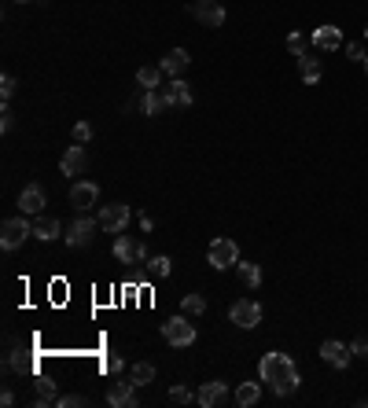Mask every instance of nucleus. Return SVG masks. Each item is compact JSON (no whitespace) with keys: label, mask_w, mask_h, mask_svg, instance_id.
<instances>
[{"label":"nucleus","mask_w":368,"mask_h":408,"mask_svg":"<svg viewBox=\"0 0 368 408\" xmlns=\"http://www.w3.org/2000/svg\"><path fill=\"white\" fill-rule=\"evenodd\" d=\"M258 372H262V383L273 386V394L276 397H291L298 390V368H295V361L287 357V353H265L262 364H258Z\"/></svg>","instance_id":"f257e3e1"},{"label":"nucleus","mask_w":368,"mask_h":408,"mask_svg":"<svg viewBox=\"0 0 368 408\" xmlns=\"http://www.w3.org/2000/svg\"><path fill=\"white\" fill-rule=\"evenodd\" d=\"M30 235H34V224L19 213V217H8L4 221V228H0V246H4V250H19L23 239H30Z\"/></svg>","instance_id":"f03ea898"},{"label":"nucleus","mask_w":368,"mask_h":408,"mask_svg":"<svg viewBox=\"0 0 368 408\" xmlns=\"http://www.w3.org/2000/svg\"><path fill=\"white\" fill-rule=\"evenodd\" d=\"M96 228H100V217H89V213H78L70 224H67V239L70 246H89L92 243V235H96Z\"/></svg>","instance_id":"7ed1b4c3"},{"label":"nucleus","mask_w":368,"mask_h":408,"mask_svg":"<svg viewBox=\"0 0 368 408\" xmlns=\"http://www.w3.org/2000/svg\"><path fill=\"white\" fill-rule=\"evenodd\" d=\"M162 339L170 342V346H192L196 342V324H188L184 316H170L166 324H162Z\"/></svg>","instance_id":"20e7f679"},{"label":"nucleus","mask_w":368,"mask_h":408,"mask_svg":"<svg viewBox=\"0 0 368 408\" xmlns=\"http://www.w3.org/2000/svg\"><path fill=\"white\" fill-rule=\"evenodd\" d=\"M129 217H133V210H129L125 202H111V206L100 210V228L111 232V235H122L125 224H129Z\"/></svg>","instance_id":"39448f33"},{"label":"nucleus","mask_w":368,"mask_h":408,"mask_svg":"<svg viewBox=\"0 0 368 408\" xmlns=\"http://www.w3.org/2000/svg\"><path fill=\"white\" fill-rule=\"evenodd\" d=\"M114 257L122 265H147V246L136 243L133 235H118L114 239Z\"/></svg>","instance_id":"423d86ee"},{"label":"nucleus","mask_w":368,"mask_h":408,"mask_svg":"<svg viewBox=\"0 0 368 408\" xmlns=\"http://www.w3.org/2000/svg\"><path fill=\"white\" fill-rule=\"evenodd\" d=\"M229 316H232V324H236V328L251 331V328H258V324H262V305H258V302H251V298H240V302H232Z\"/></svg>","instance_id":"0eeeda50"},{"label":"nucleus","mask_w":368,"mask_h":408,"mask_svg":"<svg viewBox=\"0 0 368 408\" xmlns=\"http://www.w3.org/2000/svg\"><path fill=\"white\" fill-rule=\"evenodd\" d=\"M192 19H199L203 26H210V30H218L225 26V8L218 4V0H192Z\"/></svg>","instance_id":"6e6552de"},{"label":"nucleus","mask_w":368,"mask_h":408,"mask_svg":"<svg viewBox=\"0 0 368 408\" xmlns=\"http://www.w3.org/2000/svg\"><path fill=\"white\" fill-rule=\"evenodd\" d=\"M207 261L214 265V268H229V265H236L240 261V246H236L232 239H214L210 243V250H207Z\"/></svg>","instance_id":"1a4fd4ad"},{"label":"nucleus","mask_w":368,"mask_h":408,"mask_svg":"<svg viewBox=\"0 0 368 408\" xmlns=\"http://www.w3.org/2000/svg\"><path fill=\"white\" fill-rule=\"evenodd\" d=\"M96 199H100V188H96V184H85V180H81V184L70 188V206L78 213H89L96 206Z\"/></svg>","instance_id":"9d476101"},{"label":"nucleus","mask_w":368,"mask_h":408,"mask_svg":"<svg viewBox=\"0 0 368 408\" xmlns=\"http://www.w3.org/2000/svg\"><path fill=\"white\" fill-rule=\"evenodd\" d=\"M320 357L328 361L331 368H346V364H350V357H354V350H350V346H343L339 339H328V342L320 346Z\"/></svg>","instance_id":"9b49d317"},{"label":"nucleus","mask_w":368,"mask_h":408,"mask_svg":"<svg viewBox=\"0 0 368 408\" xmlns=\"http://www.w3.org/2000/svg\"><path fill=\"white\" fill-rule=\"evenodd\" d=\"M89 166V155H85V147L78 144V147H67V151H63V158H59V169L67 177H81V169Z\"/></svg>","instance_id":"f8f14e48"},{"label":"nucleus","mask_w":368,"mask_h":408,"mask_svg":"<svg viewBox=\"0 0 368 408\" xmlns=\"http://www.w3.org/2000/svg\"><path fill=\"white\" fill-rule=\"evenodd\" d=\"M133 379L129 383H111V390H107V405L114 408H136V394H133Z\"/></svg>","instance_id":"ddd939ff"},{"label":"nucleus","mask_w":368,"mask_h":408,"mask_svg":"<svg viewBox=\"0 0 368 408\" xmlns=\"http://www.w3.org/2000/svg\"><path fill=\"white\" fill-rule=\"evenodd\" d=\"M188 63H192V56L184 48H170L166 56H162L159 67H162V74H170V78H181V74L188 70Z\"/></svg>","instance_id":"4468645a"},{"label":"nucleus","mask_w":368,"mask_h":408,"mask_svg":"<svg viewBox=\"0 0 368 408\" xmlns=\"http://www.w3.org/2000/svg\"><path fill=\"white\" fill-rule=\"evenodd\" d=\"M309 41H313L320 52H335V48H343V30H339V26H317Z\"/></svg>","instance_id":"2eb2a0df"},{"label":"nucleus","mask_w":368,"mask_h":408,"mask_svg":"<svg viewBox=\"0 0 368 408\" xmlns=\"http://www.w3.org/2000/svg\"><path fill=\"white\" fill-rule=\"evenodd\" d=\"M225 397H229V383H203L196 401H199V408H214V405H221Z\"/></svg>","instance_id":"dca6fc26"},{"label":"nucleus","mask_w":368,"mask_h":408,"mask_svg":"<svg viewBox=\"0 0 368 408\" xmlns=\"http://www.w3.org/2000/svg\"><path fill=\"white\" fill-rule=\"evenodd\" d=\"M19 206H23V213H41V210H45V188H41V184H26L23 191H19Z\"/></svg>","instance_id":"f3484780"},{"label":"nucleus","mask_w":368,"mask_h":408,"mask_svg":"<svg viewBox=\"0 0 368 408\" xmlns=\"http://www.w3.org/2000/svg\"><path fill=\"white\" fill-rule=\"evenodd\" d=\"M59 232H63V224H59L56 217H48V213H37V221H34V235H37V239L52 243Z\"/></svg>","instance_id":"a211bd4d"},{"label":"nucleus","mask_w":368,"mask_h":408,"mask_svg":"<svg viewBox=\"0 0 368 408\" xmlns=\"http://www.w3.org/2000/svg\"><path fill=\"white\" fill-rule=\"evenodd\" d=\"M170 89H147V118H159L162 111H170Z\"/></svg>","instance_id":"6ab92c4d"},{"label":"nucleus","mask_w":368,"mask_h":408,"mask_svg":"<svg viewBox=\"0 0 368 408\" xmlns=\"http://www.w3.org/2000/svg\"><path fill=\"white\" fill-rule=\"evenodd\" d=\"M170 103L173 107H192V85L181 81V78H173L170 81Z\"/></svg>","instance_id":"aec40b11"},{"label":"nucleus","mask_w":368,"mask_h":408,"mask_svg":"<svg viewBox=\"0 0 368 408\" xmlns=\"http://www.w3.org/2000/svg\"><path fill=\"white\" fill-rule=\"evenodd\" d=\"M236 272H240L243 287H258V283H262V265H254V261H236Z\"/></svg>","instance_id":"412c9836"},{"label":"nucleus","mask_w":368,"mask_h":408,"mask_svg":"<svg viewBox=\"0 0 368 408\" xmlns=\"http://www.w3.org/2000/svg\"><path fill=\"white\" fill-rule=\"evenodd\" d=\"M258 397H262V390H258V383H240V386H236V405H240V408H251V405H258Z\"/></svg>","instance_id":"4be33fe9"},{"label":"nucleus","mask_w":368,"mask_h":408,"mask_svg":"<svg viewBox=\"0 0 368 408\" xmlns=\"http://www.w3.org/2000/svg\"><path fill=\"white\" fill-rule=\"evenodd\" d=\"M159 81H162V67H140L136 70V85H140V89H159Z\"/></svg>","instance_id":"5701e85b"},{"label":"nucleus","mask_w":368,"mask_h":408,"mask_svg":"<svg viewBox=\"0 0 368 408\" xmlns=\"http://www.w3.org/2000/svg\"><path fill=\"white\" fill-rule=\"evenodd\" d=\"M147 272L155 276V280H166V276L173 272V261L166 254H159V257H147Z\"/></svg>","instance_id":"b1692460"},{"label":"nucleus","mask_w":368,"mask_h":408,"mask_svg":"<svg viewBox=\"0 0 368 408\" xmlns=\"http://www.w3.org/2000/svg\"><path fill=\"white\" fill-rule=\"evenodd\" d=\"M129 379H133L136 386L151 383V379H155V364H147V361H136L133 368H129Z\"/></svg>","instance_id":"393cba45"},{"label":"nucleus","mask_w":368,"mask_h":408,"mask_svg":"<svg viewBox=\"0 0 368 408\" xmlns=\"http://www.w3.org/2000/svg\"><path fill=\"white\" fill-rule=\"evenodd\" d=\"M298 70H302V81H306V85H317L320 81V63L313 59V56L298 59Z\"/></svg>","instance_id":"a878e982"},{"label":"nucleus","mask_w":368,"mask_h":408,"mask_svg":"<svg viewBox=\"0 0 368 408\" xmlns=\"http://www.w3.org/2000/svg\"><path fill=\"white\" fill-rule=\"evenodd\" d=\"M181 309L188 316H203V313H207V298H203V294H184L181 298Z\"/></svg>","instance_id":"bb28decb"},{"label":"nucleus","mask_w":368,"mask_h":408,"mask_svg":"<svg viewBox=\"0 0 368 408\" xmlns=\"http://www.w3.org/2000/svg\"><path fill=\"white\" fill-rule=\"evenodd\" d=\"M59 394H56V383L52 379H37V405H56Z\"/></svg>","instance_id":"cd10ccee"},{"label":"nucleus","mask_w":368,"mask_h":408,"mask_svg":"<svg viewBox=\"0 0 368 408\" xmlns=\"http://www.w3.org/2000/svg\"><path fill=\"white\" fill-rule=\"evenodd\" d=\"M170 401H173V405H192V401H196V394H192L188 386H173V390H170Z\"/></svg>","instance_id":"c85d7f7f"},{"label":"nucleus","mask_w":368,"mask_h":408,"mask_svg":"<svg viewBox=\"0 0 368 408\" xmlns=\"http://www.w3.org/2000/svg\"><path fill=\"white\" fill-rule=\"evenodd\" d=\"M8 364H12L15 372H34V361H30L23 350H19V353H12V357H8Z\"/></svg>","instance_id":"c756f323"},{"label":"nucleus","mask_w":368,"mask_h":408,"mask_svg":"<svg viewBox=\"0 0 368 408\" xmlns=\"http://www.w3.org/2000/svg\"><path fill=\"white\" fill-rule=\"evenodd\" d=\"M287 48L295 52V59H306V56H309V52H306V41H302L298 34H287Z\"/></svg>","instance_id":"7c9ffc66"},{"label":"nucleus","mask_w":368,"mask_h":408,"mask_svg":"<svg viewBox=\"0 0 368 408\" xmlns=\"http://www.w3.org/2000/svg\"><path fill=\"white\" fill-rule=\"evenodd\" d=\"M15 89H19V81L12 78V74H4V78H0V96H4V103L15 96Z\"/></svg>","instance_id":"2f4dec72"},{"label":"nucleus","mask_w":368,"mask_h":408,"mask_svg":"<svg viewBox=\"0 0 368 408\" xmlns=\"http://www.w3.org/2000/svg\"><path fill=\"white\" fill-rule=\"evenodd\" d=\"M74 140H78V144H89V140H92V125H89V122H78V125H74Z\"/></svg>","instance_id":"473e14b6"},{"label":"nucleus","mask_w":368,"mask_h":408,"mask_svg":"<svg viewBox=\"0 0 368 408\" xmlns=\"http://www.w3.org/2000/svg\"><path fill=\"white\" fill-rule=\"evenodd\" d=\"M103 368H107V372H111V375H114V372H122V368H125V361H122V357H118V353H107Z\"/></svg>","instance_id":"72a5a7b5"},{"label":"nucleus","mask_w":368,"mask_h":408,"mask_svg":"<svg viewBox=\"0 0 368 408\" xmlns=\"http://www.w3.org/2000/svg\"><path fill=\"white\" fill-rule=\"evenodd\" d=\"M56 405H59V408H78V405H85V397H81V394H67V397H59Z\"/></svg>","instance_id":"f704fd0d"},{"label":"nucleus","mask_w":368,"mask_h":408,"mask_svg":"<svg viewBox=\"0 0 368 408\" xmlns=\"http://www.w3.org/2000/svg\"><path fill=\"white\" fill-rule=\"evenodd\" d=\"M346 56H350V59H357V63H365V59H368V52H365L361 45H346Z\"/></svg>","instance_id":"c9c22d12"},{"label":"nucleus","mask_w":368,"mask_h":408,"mask_svg":"<svg viewBox=\"0 0 368 408\" xmlns=\"http://www.w3.org/2000/svg\"><path fill=\"white\" fill-rule=\"evenodd\" d=\"M357 357H368V335H361V339H354V346H350Z\"/></svg>","instance_id":"e433bc0d"},{"label":"nucleus","mask_w":368,"mask_h":408,"mask_svg":"<svg viewBox=\"0 0 368 408\" xmlns=\"http://www.w3.org/2000/svg\"><path fill=\"white\" fill-rule=\"evenodd\" d=\"M12 125H15V114L8 111V103H4V111H0V129H4V133H8V129H12Z\"/></svg>","instance_id":"4c0bfd02"},{"label":"nucleus","mask_w":368,"mask_h":408,"mask_svg":"<svg viewBox=\"0 0 368 408\" xmlns=\"http://www.w3.org/2000/svg\"><path fill=\"white\" fill-rule=\"evenodd\" d=\"M19 4H37V0H19Z\"/></svg>","instance_id":"58836bf2"},{"label":"nucleus","mask_w":368,"mask_h":408,"mask_svg":"<svg viewBox=\"0 0 368 408\" xmlns=\"http://www.w3.org/2000/svg\"><path fill=\"white\" fill-rule=\"evenodd\" d=\"M365 74H368V59H365Z\"/></svg>","instance_id":"ea45409f"},{"label":"nucleus","mask_w":368,"mask_h":408,"mask_svg":"<svg viewBox=\"0 0 368 408\" xmlns=\"http://www.w3.org/2000/svg\"><path fill=\"white\" fill-rule=\"evenodd\" d=\"M365 37H368V30H365Z\"/></svg>","instance_id":"a19ab883"}]
</instances>
